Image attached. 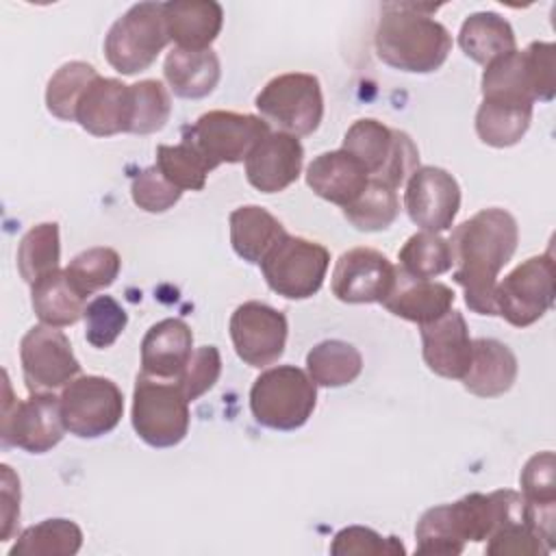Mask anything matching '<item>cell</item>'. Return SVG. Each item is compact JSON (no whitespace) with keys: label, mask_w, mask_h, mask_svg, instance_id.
I'll list each match as a JSON object with an SVG mask.
<instances>
[{"label":"cell","mask_w":556,"mask_h":556,"mask_svg":"<svg viewBox=\"0 0 556 556\" xmlns=\"http://www.w3.org/2000/svg\"><path fill=\"white\" fill-rule=\"evenodd\" d=\"M452 278L463 287L465 304L478 315H497L495 287L502 267L519 243L517 219L500 206H489L452 230Z\"/></svg>","instance_id":"obj_1"},{"label":"cell","mask_w":556,"mask_h":556,"mask_svg":"<svg viewBox=\"0 0 556 556\" xmlns=\"http://www.w3.org/2000/svg\"><path fill=\"white\" fill-rule=\"evenodd\" d=\"M441 4H382L376 26V52L393 70L410 74L437 72L452 50L447 28L430 17Z\"/></svg>","instance_id":"obj_2"},{"label":"cell","mask_w":556,"mask_h":556,"mask_svg":"<svg viewBox=\"0 0 556 556\" xmlns=\"http://www.w3.org/2000/svg\"><path fill=\"white\" fill-rule=\"evenodd\" d=\"M556 46L552 41H532L526 50H513L484 65L482 98L549 102L556 96L554 76Z\"/></svg>","instance_id":"obj_3"},{"label":"cell","mask_w":556,"mask_h":556,"mask_svg":"<svg viewBox=\"0 0 556 556\" xmlns=\"http://www.w3.org/2000/svg\"><path fill=\"white\" fill-rule=\"evenodd\" d=\"M317 384L295 365L265 369L250 389V410L254 419L271 430H298L313 415Z\"/></svg>","instance_id":"obj_4"},{"label":"cell","mask_w":556,"mask_h":556,"mask_svg":"<svg viewBox=\"0 0 556 556\" xmlns=\"http://www.w3.org/2000/svg\"><path fill=\"white\" fill-rule=\"evenodd\" d=\"M189 400L178 380L137 376L130 421L150 447H174L189 432Z\"/></svg>","instance_id":"obj_5"},{"label":"cell","mask_w":556,"mask_h":556,"mask_svg":"<svg viewBox=\"0 0 556 556\" xmlns=\"http://www.w3.org/2000/svg\"><path fill=\"white\" fill-rule=\"evenodd\" d=\"M167 43L163 2H139L109 28L104 56L115 72L132 76L148 70Z\"/></svg>","instance_id":"obj_6"},{"label":"cell","mask_w":556,"mask_h":556,"mask_svg":"<svg viewBox=\"0 0 556 556\" xmlns=\"http://www.w3.org/2000/svg\"><path fill=\"white\" fill-rule=\"evenodd\" d=\"M265 122L276 124L293 137L313 135L324 117V93L319 78L306 72L278 74L265 83L254 100Z\"/></svg>","instance_id":"obj_7"},{"label":"cell","mask_w":556,"mask_h":556,"mask_svg":"<svg viewBox=\"0 0 556 556\" xmlns=\"http://www.w3.org/2000/svg\"><path fill=\"white\" fill-rule=\"evenodd\" d=\"M269 132V124L258 115L208 111L182 128V141L193 146L213 172L224 163L245 161L250 150Z\"/></svg>","instance_id":"obj_8"},{"label":"cell","mask_w":556,"mask_h":556,"mask_svg":"<svg viewBox=\"0 0 556 556\" xmlns=\"http://www.w3.org/2000/svg\"><path fill=\"white\" fill-rule=\"evenodd\" d=\"M328 265L326 245L287 232L261 261V271L274 293L287 300H306L321 289Z\"/></svg>","instance_id":"obj_9"},{"label":"cell","mask_w":556,"mask_h":556,"mask_svg":"<svg viewBox=\"0 0 556 556\" xmlns=\"http://www.w3.org/2000/svg\"><path fill=\"white\" fill-rule=\"evenodd\" d=\"M556 298V269L552 252L530 256L506 274L495 287V308L515 328L539 321Z\"/></svg>","instance_id":"obj_10"},{"label":"cell","mask_w":556,"mask_h":556,"mask_svg":"<svg viewBox=\"0 0 556 556\" xmlns=\"http://www.w3.org/2000/svg\"><path fill=\"white\" fill-rule=\"evenodd\" d=\"M7 400L2 404V447H20L28 454H46L61 443L65 424L61 397L54 393H30L26 400L11 397L9 376L4 374Z\"/></svg>","instance_id":"obj_11"},{"label":"cell","mask_w":556,"mask_h":556,"mask_svg":"<svg viewBox=\"0 0 556 556\" xmlns=\"http://www.w3.org/2000/svg\"><path fill=\"white\" fill-rule=\"evenodd\" d=\"M65 430L78 439H98L117 428L124 413L119 387L104 376H78L61 391Z\"/></svg>","instance_id":"obj_12"},{"label":"cell","mask_w":556,"mask_h":556,"mask_svg":"<svg viewBox=\"0 0 556 556\" xmlns=\"http://www.w3.org/2000/svg\"><path fill=\"white\" fill-rule=\"evenodd\" d=\"M20 363L30 393H54L80 376L67 334L54 326H33L20 341Z\"/></svg>","instance_id":"obj_13"},{"label":"cell","mask_w":556,"mask_h":556,"mask_svg":"<svg viewBox=\"0 0 556 556\" xmlns=\"http://www.w3.org/2000/svg\"><path fill=\"white\" fill-rule=\"evenodd\" d=\"M230 339L237 356L250 367L276 363L287 345L289 324L285 313L265 302H243L230 315Z\"/></svg>","instance_id":"obj_14"},{"label":"cell","mask_w":556,"mask_h":556,"mask_svg":"<svg viewBox=\"0 0 556 556\" xmlns=\"http://www.w3.org/2000/svg\"><path fill=\"white\" fill-rule=\"evenodd\" d=\"M404 208L410 222L421 230H450L460 208L458 180L443 167H417L406 180Z\"/></svg>","instance_id":"obj_15"},{"label":"cell","mask_w":556,"mask_h":556,"mask_svg":"<svg viewBox=\"0 0 556 556\" xmlns=\"http://www.w3.org/2000/svg\"><path fill=\"white\" fill-rule=\"evenodd\" d=\"M397 267L374 248L343 252L332 269V293L345 304L384 302L395 285Z\"/></svg>","instance_id":"obj_16"},{"label":"cell","mask_w":556,"mask_h":556,"mask_svg":"<svg viewBox=\"0 0 556 556\" xmlns=\"http://www.w3.org/2000/svg\"><path fill=\"white\" fill-rule=\"evenodd\" d=\"M304 148L298 137L276 130L245 156V178L261 193H280L302 174Z\"/></svg>","instance_id":"obj_17"},{"label":"cell","mask_w":556,"mask_h":556,"mask_svg":"<svg viewBox=\"0 0 556 556\" xmlns=\"http://www.w3.org/2000/svg\"><path fill=\"white\" fill-rule=\"evenodd\" d=\"M419 330L428 369L441 378L460 380L471 361V337L463 313L450 308L439 319L419 326Z\"/></svg>","instance_id":"obj_18"},{"label":"cell","mask_w":556,"mask_h":556,"mask_svg":"<svg viewBox=\"0 0 556 556\" xmlns=\"http://www.w3.org/2000/svg\"><path fill=\"white\" fill-rule=\"evenodd\" d=\"M132 91L117 78L98 76L76 106V122L93 137L130 132Z\"/></svg>","instance_id":"obj_19"},{"label":"cell","mask_w":556,"mask_h":556,"mask_svg":"<svg viewBox=\"0 0 556 556\" xmlns=\"http://www.w3.org/2000/svg\"><path fill=\"white\" fill-rule=\"evenodd\" d=\"M193 354V332L187 321L167 317L150 326L141 341V374L178 380Z\"/></svg>","instance_id":"obj_20"},{"label":"cell","mask_w":556,"mask_h":556,"mask_svg":"<svg viewBox=\"0 0 556 556\" xmlns=\"http://www.w3.org/2000/svg\"><path fill=\"white\" fill-rule=\"evenodd\" d=\"M369 182L367 169L345 150H330L317 154L306 167V185L321 200L345 208L352 204Z\"/></svg>","instance_id":"obj_21"},{"label":"cell","mask_w":556,"mask_h":556,"mask_svg":"<svg viewBox=\"0 0 556 556\" xmlns=\"http://www.w3.org/2000/svg\"><path fill=\"white\" fill-rule=\"evenodd\" d=\"M163 20L169 41L185 50H206L224 24V9L215 0L163 2Z\"/></svg>","instance_id":"obj_22"},{"label":"cell","mask_w":556,"mask_h":556,"mask_svg":"<svg viewBox=\"0 0 556 556\" xmlns=\"http://www.w3.org/2000/svg\"><path fill=\"white\" fill-rule=\"evenodd\" d=\"M517 356L497 339H473L471 361L465 371L463 387L478 397H497L510 391L517 380Z\"/></svg>","instance_id":"obj_23"},{"label":"cell","mask_w":556,"mask_h":556,"mask_svg":"<svg viewBox=\"0 0 556 556\" xmlns=\"http://www.w3.org/2000/svg\"><path fill=\"white\" fill-rule=\"evenodd\" d=\"M454 291L437 280L410 278L397 267L395 285L382 306L400 319L413 324H430L445 315L454 304Z\"/></svg>","instance_id":"obj_24"},{"label":"cell","mask_w":556,"mask_h":556,"mask_svg":"<svg viewBox=\"0 0 556 556\" xmlns=\"http://www.w3.org/2000/svg\"><path fill=\"white\" fill-rule=\"evenodd\" d=\"M556 463L554 452L545 450L528 458L521 469V495L528 504L530 521L541 539L554 547L556 536Z\"/></svg>","instance_id":"obj_25"},{"label":"cell","mask_w":556,"mask_h":556,"mask_svg":"<svg viewBox=\"0 0 556 556\" xmlns=\"http://www.w3.org/2000/svg\"><path fill=\"white\" fill-rule=\"evenodd\" d=\"M163 74L169 89L178 98L198 100L213 93V89L222 78V65H219V56L211 48L206 50L174 48L165 56Z\"/></svg>","instance_id":"obj_26"},{"label":"cell","mask_w":556,"mask_h":556,"mask_svg":"<svg viewBox=\"0 0 556 556\" xmlns=\"http://www.w3.org/2000/svg\"><path fill=\"white\" fill-rule=\"evenodd\" d=\"M230 245L239 258L252 265L271 252V248L287 235L285 226L263 206L245 204L230 213Z\"/></svg>","instance_id":"obj_27"},{"label":"cell","mask_w":556,"mask_h":556,"mask_svg":"<svg viewBox=\"0 0 556 556\" xmlns=\"http://www.w3.org/2000/svg\"><path fill=\"white\" fill-rule=\"evenodd\" d=\"M87 298L74 287L65 269H54L30 285V304L41 324L65 328L85 315Z\"/></svg>","instance_id":"obj_28"},{"label":"cell","mask_w":556,"mask_h":556,"mask_svg":"<svg viewBox=\"0 0 556 556\" xmlns=\"http://www.w3.org/2000/svg\"><path fill=\"white\" fill-rule=\"evenodd\" d=\"M530 102L482 98L476 113V132L491 148H510L521 141L532 122Z\"/></svg>","instance_id":"obj_29"},{"label":"cell","mask_w":556,"mask_h":556,"mask_svg":"<svg viewBox=\"0 0 556 556\" xmlns=\"http://www.w3.org/2000/svg\"><path fill=\"white\" fill-rule=\"evenodd\" d=\"M460 50L476 63H491L493 59L517 50L515 30L495 11H478L465 17L458 33Z\"/></svg>","instance_id":"obj_30"},{"label":"cell","mask_w":556,"mask_h":556,"mask_svg":"<svg viewBox=\"0 0 556 556\" xmlns=\"http://www.w3.org/2000/svg\"><path fill=\"white\" fill-rule=\"evenodd\" d=\"M363 371L361 352L341 339H326L306 354V374L317 387H345Z\"/></svg>","instance_id":"obj_31"},{"label":"cell","mask_w":556,"mask_h":556,"mask_svg":"<svg viewBox=\"0 0 556 556\" xmlns=\"http://www.w3.org/2000/svg\"><path fill=\"white\" fill-rule=\"evenodd\" d=\"M83 547V530L72 519H43L26 528L9 556H74Z\"/></svg>","instance_id":"obj_32"},{"label":"cell","mask_w":556,"mask_h":556,"mask_svg":"<svg viewBox=\"0 0 556 556\" xmlns=\"http://www.w3.org/2000/svg\"><path fill=\"white\" fill-rule=\"evenodd\" d=\"M393 146L395 128H389L374 117H363L348 128L341 150L352 154L367 169L369 178H374L387 165Z\"/></svg>","instance_id":"obj_33"},{"label":"cell","mask_w":556,"mask_h":556,"mask_svg":"<svg viewBox=\"0 0 556 556\" xmlns=\"http://www.w3.org/2000/svg\"><path fill=\"white\" fill-rule=\"evenodd\" d=\"M61 235L56 222L33 226L17 245V271L24 282L35 285L46 274L59 269Z\"/></svg>","instance_id":"obj_34"},{"label":"cell","mask_w":556,"mask_h":556,"mask_svg":"<svg viewBox=\"0 0 556 556\" xmlns=\"http://www.w3.org/2000/svg\"><path fill=\"white\" fill-rule=\"evenodd\" d=\"M400 269L410 278L434 280L437 276L452 269V250L450 243L439 232L419 230L406 239L397 252Z\"/></svg>","instance_id":"obj_35"},{"label":"cell","mask_w":556,"mask_h":556,"mask_svg":"<svg viewBox=\"0 0 556 556\" xmlns=\"http://www.w3.org/2000/svg\"><path fill=\"white\" fill-rule=\"evenodd\" d=\"M400 215V200L393 187L369 178L363 193L343 208V217L361 232L387 230Z\"/></svg>","instance_id":"obj_36"},{"label":"cell","mask_w":556,"mask_h":556,"mask_svg":"<svg viewBox=\"0 0 556 556\" xmlns=\"http://www.w3.org/2000/svg\"><path fill=\"white\" fill-rule=\"evenodd\" d=\"M98 70L85 61L63 63L48 80L46 87V106L48 111L63 119L76 122V106L87 91V87L98 78Z\"/></svg>","instance_id":"obj_37"},{"label":"cell","mask_w":556,"mask_h":556,"mask_svg":"<svg viewBox=\"0 0 556 556\" xmlns=\"http://www.w3.org/2000/svg\"><path fill=\"white\" fill-rule=\"evenodd\" d=\"M417 554L458 556L467 541L460 534L452 504H439L428 508L415 526Z\"/></svg>","instance_id":"obj_38"},{"label":"cell","mask_w":556,"mask_h":556,"mask_svg":"<svg viewBox=\"0 0 556 556\" xmlns=\"http://www.w3.org/2000/svg\"><path fill=\"white\" fill-rule=\"evenodd\" d=\"M122 269V258L113 248L98 245L89 248L80 254H76L67 267L65 274L74 282V287L89 298L96 291H102L115 282Z\"/></svg>","instance_id":"obj_39"},{"label":"cell","mask_w":556,"mask_h":556,"mask_svg":"<svg viewBox=\"0 0 556 556\" xmlns=\"http://www.w3.org/2000/svg\"><path fill=\"white\" fill-rule=\"evenodd\" d=\"M154 165L180 191H202L211 172L198 150L185 141L176 146L161 143Z\"/></svg>","instance_id":"obj_40"},{"label":"cell","mask_w":556,"mask_h":556,"mask_svg":"<svg viewBox=\"0 0 556 556\" xmlns=\"http://www.w3.org/2000/svg\"><path fill=\"white\" fill-rule=\"evenodd\" d=\"M130 91H132L130 132L152 135L161 130L172 115V100L165 85L161 80L146 78L130 85Z\"/></svg>","instance_id":"obj_41"},{"label":"cell","mask_w":556,"mask_h":556,"mask_svg":"<svg viewBox=\"0 0 556 556\" xmlns=\"http://www.w3.org/2000/svg\"><path fill=\"white\" fill-rule=\"evenodd\" d=\"M85 339L89 345L111 348L128 324V313L111 295H98L85 306Z\"/></svg>","instance_id":"obj_42"},{"label":"cell","mask_w":556,"mask_h":556,"mask_svg":"<svg viewBox=\"0 0 556 556\" xmlns=\"http://www.w3.org/2000/svg\"><path fill=\"white\" fill-rule=\"evenodd\" d=\"M404 545L395 536H382L365 526H348L339 530L330 543V554L334 556H382V554H404Z\"/></svg>","instance_id":"obj_43"},{"label":"cell","mask_w":556,"mask_h":556,"mask_svg":"<svg viewBox=\"0 0 556 556\" xmlns=\"http://www.w3.org/2000/svg\"><path fill=\"white\" fill-rule=\"evenodd\" d=\"M130 195L132 202L146 211V213H165L169 211L182 195L180 189H176L156 165L146 167L137 172V176L130 182Z\"/></svg>","instance_id":"obj_44"},{"label":"cell","mask_w":556,"mask_h":556,"mask_svg":"<svg viewBox=\"0 0 556 556\" xmlns=\"http://www.w3.org/2000/svg\"><path fill=\"white\" fill-rule=\"evenodd\" d=\"M222 374V354L215 345H202L193 350L185 371L178 378V384L182 387L189 402L202 397L213 384L219 380Z\"/></svg>","instance_id":"obj_45"},{"label":"cell","mask_w":556,"mask_h":556,"mask_svg":"<svg viewBox=\"0 0 556 556\" xmlns=\"http://www.w3.org/2000/svg\"><path fill=\"white\" fill-rule=\"evenodd\" d=\"M486 554L504 556V554H549L552 547L541 539L530 521H517L500 528L495 534L486 539Z\"/></svg>","instance_id":"obj_46"},{"label":"cell","mask_w":556,"mask_h":556,"mask_svg":"<svg viewBox=\"0 0 556 556\" xmlns=\"http://www.w3.org/2000/svg\"><path fill=\"white\" fill-rule=\"evenodd\" d=\"M419 167V150L415 146V141L404 132L395 128V146L393 152L387 161V165L382 167V172L378 176H374L376 180H382L384 185L397 189L402 187L410 174Z\"/></svg>","instance_id":"obj_47"},{"label":"cell","mask_w":556,"mask_h":556,"mask_svg":"<svg viewBox=\"0 0 556 556\" xmlns=\"http://www.w3.org/2000/svg\"><path fill=\"white\" fill-rule=\"evenodd\" d=\"M2 541L13 536L15 521L20 517V480L9 465H2Z\"/></svg>","instance_id":"obj_48"}]
</instances>
